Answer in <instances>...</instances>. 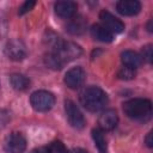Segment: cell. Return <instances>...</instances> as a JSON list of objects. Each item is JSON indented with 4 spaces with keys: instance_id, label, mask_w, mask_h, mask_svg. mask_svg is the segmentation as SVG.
Here are the masks:
<instances>
[{
    "instance_id": "6da1fadb",
    "label": "cell",
    "mask_w": 153,
    "mask_h": 153,
    "mask_svg": "<svg viewBox=\"0 0 153 153\" xmlns=\"http://www.w3.org/2000/svg\"><path fill=\"white\" fill-rule=\"evenodd\" d=\"M79 100L81 105L91 112H98L103 110L109 102L108 94L98 86H88L84 88L80 92Z\"/></svg>"
},
{
    "instance_id": "7a4b0ae2",
    "label": "cell",
    "mask_w": 153,
    "mask_h": 153,
    "mask_svg": "<svg viewBox=\"0 0 153 153\" xmlns=\"http://www.w3.org/2000/svg\"><path fill=\"white\" fill-rule=\"evenodd\" d=\"M123 111L134 121L146 122L152 116V103L145 98H133L124 102Z\"/></svg>"
},
{
    "instance_id": "3957f363",
    "label": "cell",
    "mask_w": 153,
    "mask_h": 153,
    "mask_svg": "<svg viewBox=\"0 0 153 153\" xmlns=\"http://www.w3.org/2000/svg\"><path fill=\"white\" fill-rule=\"evenodd\" d=\"M51 51L55 53L63 63L73 61L78 57H80L81 54H82V50L78 44H75L73 42H66V41H62V39H60L51 48Z\"/></svg>"
},
{
    "instance_id": "277c9868",
    "label": "cell",
    "mask_w": 153,
    "mask_h": 153,
    "mask_svg": "<svg viewBox=\"0 0 153 153\" xmlns=\"http://www.w3.org/2000/svg\"><path fill=\"white\" fill-rule=\"evenodd\" d=\"M30 104L31 106L38 112L49 111L55 104V97L51 92L45 90L35 91L30 96Z\"/></svg>"
},
{
    "instance_id": "5b68a950",
    "label": "cell",
    "mask_w": 153,
    "mask_h": 153,
    "mask_svg": "<svg viewBox=\"0 0 153 153\" xmlns=\"http://www.w3.org/2000/svg\"><path fill=\"white\" fill-rule=\"evenodd\" d=\"M65 112H66V117H67V121L71 124V127H73L75 129H82L85 127L84 115L80 111V109L75 105L74 102H72L69 99L65 102Z\"/></svg>"
},
{
    "instance_id": "8992f818",
    "label": "cell",
    "mask_w": 153,
    "mask_h": 153,
    "mask_svg": "<svg viewBox=\"0 0 153 153\" xmlns=\"http://www.w3.org/2000/svg\"><path fill=\"white\" fill-rule=\"evenodd\" d=\"M4 149L6 153H23L26 149V139L20 133H12L6 137Z\"/></svg>"
},
{
    "instance_id": "52a82bcc",
    "label": "cell",
    "mask_w": 153,
    "mask_h": 153,
    "mask_svg": "<svg viewBox=\"0 0 153 153\" xmlns=\"http://www.w3.org/2000/svg\"><path fill=\"white\" fill-rule=\"evenodd\" d=\"M99 19L102 22V25L109 30L112 35L114 33H121L124 31V24L122 20H120L118 18H116L114 14H111L110 12L103 10L99 13Z\"/></svg>"
},
{
    "instance_id": "ba28073f",
    "label": "cell",
    "mask_w": 153,
    "mask_h": 153,
    "mask_svg": "<svg viewBox=\"0 0 153 153\" xmlns=\"http://www.w3.org/2000/svg\"><path fill=\"white\" fill-rule=\"evenodd\" d=\"M85 78H86V73L81 67H73L69 71H67L63 81L67 87L72 90H76L84 84Z\"/></svg>"
},
{
    "instance_id": "9c48e42d",
    "label": "cell",
    "mask_w": 153,
    "mask_h": 153,
    "mask_svg": "<svg viewBox=\"0 0 153 153\" xmlns=\"http://www.w3.org/2000/svg\"><path fill=\"white\" fill-rule=\"evenodd\" d=\"M5 54L10 60L22 61L26 56V49H25V45L22 41L11 39L5 45Z\"/></svg>"
},
{
    "instance_id": "30bf717a",
    "label": "cell",
    "mask_w": 153,
    "mask_h": 153,
    "mask_svg": "<svg viewBox=\"0 0 153 153\" xmlns=\"http://www.w3.org/2000/svg\"><path fill=\"white\" fill-rule=\"evenodd\" d=\"M118 123V116L117 112L114 109H106L104 110L99 117H98V126L102 130H112L116 128Z\"/></svg>"
},
{
    "instance_id": "8fae6325",
    "label": "cell",
    "mask_w": 153,
    "mask_h": 153,
    "mask_svg": "<svg viewBox=\"0 0 153 153\" xmlns=\"http://www.w3.org/2000/svg\"><path fill=\"white\" fill-rule=\"evenodd\" d=\"M55 8V13L65 19H71L75 16L76 10H78V5L74 1H69V0H65V1H57L54 6Z\"/></svg>"
},
{
    "instance_id": "7c38bea8",
    "label": "cell",
    "mask_w": 153,
    "mask_h": 153,
    "mask_svg": "<svg viewBox=\"0 0 153 153\" xmlns=\"http://www.w3.org/2000/svg\"><path fill=\"white\" fill-rule=\"evenodd\" d=\"M116 10L122 16H136L141 11V4L137 0H121L116 4Z\"/></svg>"
},
{
    "instance_id": "4fadbf2b",
    "label": "cell",
    "mask_w": 153,
    "mask_h": 153,
    "mask_svg": "<svg viewBox=\"0 0 153 153\" xmlns=\"http://www.w3.org/2000/svg\"><path fill=\"white\" fill-rule=\"evenodd\" d=\"M86 26H87V22H86L82 17H80V16L75 17V16H74V17L71 18L69 22L67 23L66 30H67L71 35H81V33L85 32Z\"/></svg>"
},
{
    "instance_id": "5bb4252c",
    "label": "cell",
    "mask_w": 153,
    "mask_h": 153,
    "mask_svg": "<svg viewBox=\"0 0 153 153\" xmlns=\"http://www.w3.org/2000/svg\"><path fill=\"white\" fill-rule=\"evenodd\" d=\"M121 61H122L123 66L136 69L137 67L141 66L142 57H141V55H139L137 53H135L133 50H126L121 54Z\"/></svg>"
},
{
    "instance_id": "9a60e30c",
    "label": "cell",
    "mask_w": 153,
    "mask_h": 153,
    "mask_svg": "<svg viewBox=\"0 0 153 153\" xmlns=\"http://www.w3.org/2000/svg\"><path fill=\"white\" fill-rule=\"evenodd\" d=\"M91 36L94 39L104 43H110L114 41V35L109 30H106L102 24H96L91 27Z\"/></svg>"
},
{
    "instance_id": "2e32d148",
    "label": "cell",
    "mask_w": 153,
    "mask_h": 153,
    "mask_svg": "<svg viewBox=\"0 0 153 153\" xmlns=\"http://www.w3.org/2000/svg\"><path fill=\"white\" fill-rule=\"evenodd\" d=\"M10 84L11 86L17 90V91H25L29 88L30 86V80L27 76H25L24 74H19V73H14L10 76Z\"/></svg>"
},
{
    "instance_id": "e0dca14e",
    "label": "cell",
    "mask_w": 153,
    "mask_h": 153,
    "mask_svg": "<svg viewBox=\"0 0 153 153\" xmlns=\"http://www.w3.org/2000/svg\"><path fill=\"white\" fill-rule=\"evenodd\" d=\"M92 139L93 142L98 149L99 153H108V143H106V139L104 136V133L102 129L99 128H94L92 129Z\"/></svg>"
},
{
    "instance_id": "ac0fdd59",
    "label": "cell",
    "mask_w": 153,
    "mask_h": 153,
    "mask_svg": "<svg viewBox=\"0 0 153 153\" xmlns=\"http://www.w3.org/2000/svg\"><path fill=\"white\" fill-rule=\"evenodd\" d=\"M44 62H45V65H47L49 68H51V69H54V71L61 69V68L65 66V63L60 60V57H59L55 53H53V51H50V53H48V54L45 55Z\"/></svg>"
},
{
    "instance_id": "d6986e66",
    "label": "cell",
    "mask_w": 153,
    "mask_h": 153,
    "mask_svg": "<svg viewBox=\"0 0 153 153\" xmlns=\"http://www.w3.org/2000/svg\"><path fill=\"white\" fill-rule=\"evenodd\" d=\"M45 153H68V151L61 141L56 140L45 147Z\"/></svg>"
},
{
    "instance_id": "ffe728a7",
    "label": "cell",
    "mask_w": 153,
    "mask_h": 153,
    "mask_svg": "<svg viewBox=\"0 0 153 153\" xmlns=\"http://www.w3.org/2000/svg\"><path fill=\"white\" fill-rule=\"evenodd\" d=\"M135 75H136L135 69L129 68V67H126V66H122L118 69V72H117V76L121 80H131V79L135 78Z\"/></svg>"
},
{
    "instance_id": "44dd1931",
    "label": "cell",
    "mask_w": 153,
    "mask_h": 153,
    "mask_svg": "<svg viewBox=\"0 0 153 153\" xmlns=\"http://www.w3.org/2000/svg\"><path fill=\"white\" fill-rule=\"evenodd\" d=\"M35 5H36V1H25V2L19 7L18 13H19L20 16H22V14H25V13H27L29 11H31Z\"/></svg>"
},
{
    "instance_id": "7402d4cb",
    "label": "cell",
    "mask_w": 153,
    "mask_h": 153,
    "mask_svg": "<svg viewBox=\"0 0 153 153\" xmlns=\"http://www.w3.org/2000/svg\"><path fill=\"white\" fill-rule=\"evenodd\" d=\"M142 60H146L148 63L152 62V45L148 44L142 49V55H141Z\"/></svg>"
},
{
    "instance_id": "603a6c76",
    "label": "cell",
    "mask_w": 153,
    "mask_h": 153,
    "mask_svg": "<svg viewBox=\"0 0 153 153\" xmlns=\"http://www.w3.org/2000/svg\"><path fill=\"white\" fill-rule=\"evenodd\" d=\"M145 142H146V145H147L149 148L153 146V141H152V133H151V131L147 134V136H146V139H145Z\"/></svg>"
},
{
    "instance_id": "cb8c5ba5",
    "label": "cell",
    "mask_w": 153,
    "mask_h": 153,
    "mask_svg": "<svg viewBox=\"0 0 153 153\" xmlns=\"http://www.w3.org/2000/svg\"><path fill=\"white\" fill-rule=\"evenodd\" d=\"M68 153H88V152L85 151V149H82V148H74V149L69 151Z\"/></svg>"
},
{
    "instance_id": "d4e9b609",
    "label": "cell",
    "mask_w": 153,
    "mask_h": 153,
    "mask_svg": "<svg viewBox=\"0 0 153 153\" xmlns=\"http://www.w3.org/2000/svg\"><path fill=\"white\" fill-rule=\"evenodd\" d=\"M31 153H45V147H41V148H36L33 151H31Z\"/></svg>"
}]
</instances>
